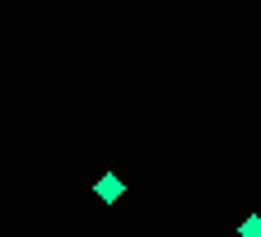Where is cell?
Returning a JSON list of instances; mask_svg holds the SVG:
<instances>
[{"label": "cell", "instance_id": "6da1fadb", "mask_svg": "<svg viewBox=\"0 0 261 237\" xmlns=\"http://www.w3.org/2000/svg\"><path fill=\"white\" fill-rule=\"evenodd\" d=\"M93 191H98V200H103V205H117L126 186H121V177H117V172H103V177H98V186H93Z\"/></svg>", "mask_w": 261, "mask_h": 237}, {"label": "cell", "instance_id": "7a4b0ae2", "mask_svg": "<svg viewBox=\"0 0 261 237\" xmlns=\"http://www.w3.org/2000/svg\"><path fill=\"white\" fill-rule=\"evenodd\" d=\"M238 232H243V237H261V214H247Z\"/></svg>", "mask_w": 261, "mask_h": 237}]
</instances>
